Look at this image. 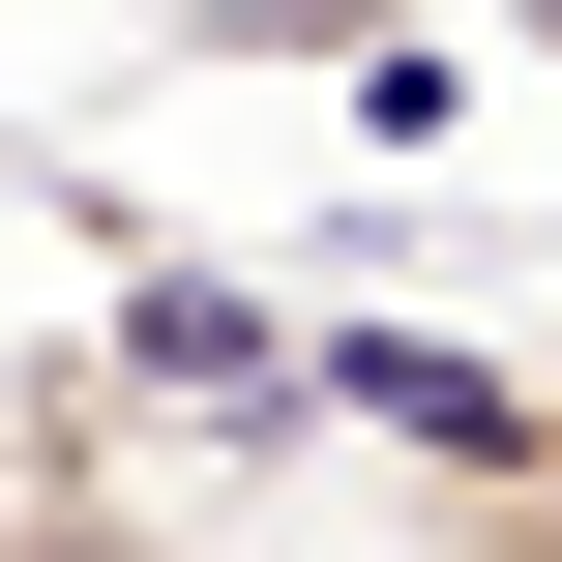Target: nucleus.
<instances>
[{"instance_id":"3","label":"nucleus","mask_w":562,"mask_h":562,"mask_svg":"<svg viewBox=\"0 0 562 562\" xmlns=\"http://www.w3.org/2000/svg\"><path fill=\"white\" fill-rule=\"evenodd\" d=\"M533 59H562V0H533Z\"/></svg>"},{"instance_id":"2","label":"nucleus","mask_w":562,"mask_h":562,"mask_svg":"<svg viewBox=\"0 0 562 562\" xmlns=\"http://www.w3.org/2000/svg\"><path fill=\"white\" fill-rule=\"evenodd\" d=\"M415 562H562V445H533V474H445V504H415Z\"/></svg>"},{"instance_id":"1","label":"nucleus","mask_w":562,"mask_h":562,"mask_svg":"<svg viewBox=\"0 0 562 562\" xmlns=\"http://www.w3.org/2000/svg\"><path fill=\"white\" fill-rule=\"evenodd\" d=\"M0 562H178V445H148V385L89 326L0 385Z\"/></svg>"}]
</instances>
